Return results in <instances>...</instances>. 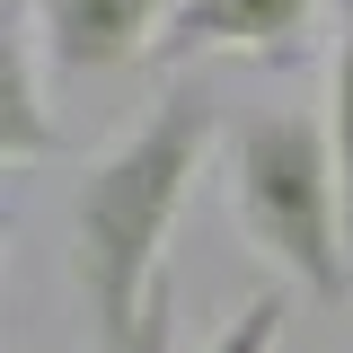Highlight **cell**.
<instances>
[{
    "mask_svg": "<svg viewBox=\"0 0 353 353\" xmlns=\"http://www.w3.org/2000/svg\"><path fill=\"white\" fill-rule=\"evenodd\" d=\"M212 150V115L194 88H168L141 124L88 159L71 176V248H62V274L88 309V336L97 353H132V336L150 327V301L168 283V239L176 212L194 194V168Z\"/></svg>",
    "mask_w": 353,
    "mask_h": 353,
    "instance_id": "1",
    "label": "cell"
},
{
    "mask_svg": "<svg viewBox=\"0 0 353 353\" xmlns=\"http://www.w3.org/2000/svg\"><path fill=\"white\" fill-rule=\"evenodd\" d=\"M230 203L239 230L283 283H301L318 309L353 301V221H345V168L318 106H265L230 132Z\"/></svg>",
    "mask_w": 353,
    "mask_h": 353,
    "instance_id": "2",
    "label": "cell"
},
{
    "mask_svg": "<svg viewBox=\"0 0 353 353\" xmlns=\"http://www.w3.org/2000/svg\"><path fill=\"white\" fill-rule=\"evenodd\" d=\"M176 9H185V0H27V27L44 36V62H53V71L97 80V71L150 62Z\"/></svg>",
    "mask_w": 353,
    "mask_h": 353,
    "instance_id": "3",
    "label": "cell"
},
{
    "mask_svg": "<svg viewBox=\"0 0 353 353\" xmlns=\"http://www.w3.org/2000/svg\"><path fill=\"white\" fill-rule=\"evenodd\" d=\"M318 36V0H185L150 62H301Z\"/></svg>",
    "mask_w": 353,
    "mask_h": 353,
    "instance_id": "4",
    "label": "cell"
},
{
    "mask_svg": "<svg viewBox=\"0 0 353 353\" xmlns=\"http://www.w3.org/2000/svg\"><path fill=\"white\" fill-rule=\"evenodd\" d=\"M0 159L9 168L62 159V132H53V106H44V36L27 18L9 27V53H0Z\"/></svg>",
    "mask_w": 353,
    "mask_h": 353,
    "instance_id": "5",
    "label": "cell"
},
{
    "mask_svg": "<svg viewBox=\"0 0 353 353\" xmlns=\"http://www.w3.org/2000/svg\"><path fill=\"white\" fill-rule=\"evenodd\" d=\"M327 141L345 168V221H353V18L336 27V62H327Z\"/></svg>",
    "mask_w": 353,
    "mask_h": 353,
    "instance_id": "6",
    "label": "cell"
},
{
    "mask_svg": "<svg viewBox=\"0 0 353 353\" xmlns=\"http://www.w3.org/2000/svg\"><path fill=\"white\" fill-rule=\"evenodd\" d=\"M274 336H283V292H256V301L239 309L203 353H274Z\"/></svg>",
    "mask_w": 353,
    "mask_h": 353,
    "instance_id": "7",
    "label": "cell"
},
{
    "mask_svg": "<svg viewBox=\"0 0 353 353\" xmlns=\"http://www.w3.org/2000/svg\"><path fill=\"white\" fill-rule=\"evenodd\" d=\"M168 336H176V292L159 283V301H150V327L132 336V353H168Z\"/></svg>",
    "mask_w": 353,
    "mask_h": 353,
    "instance_id": "8",
    "label": "cell"
}]
</instances>
